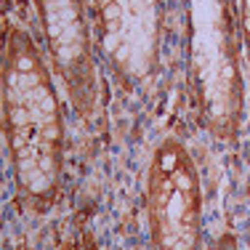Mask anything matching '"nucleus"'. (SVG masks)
Listing matches in <instances>:
<instances>
[{"label":"nucleus","instance_id":"1","mask_svg":"<svg viewBox=\"0 0 250 250\" xmlns=\"http://www.w3.org/2000/svg\"><path fill=\"white\" fill-rule=\"evenodd\" d=\"M0 101L16 202L40 216L56 205L62 192L64 115L43 53L16 24H5Z\"/></svg>","mask_w":250,"mask_h":250},{"label":"nucleus","instance_id":"2","mask_svg":"<svg viewBox=\"0 0 250 250\" xmlns=\"http://www.w3.org/2000/svg\"><path fill=\"white\" fill-rule=\"evenodd\" d=\"M189 69L202 128L231 141L245 115V85L226 0H189Z\"/></svg>","mask_w":250,"mask_h":250},{"label":"nucleus","instance_id":"3","mask_svg":"<svg viewBox=\"0 0 250 250\" xmlns=\"http://www.w3.org/2000/svg\"><path fill=\"white\" fill-rule=\"evenodd\" d=\"M144 202L152 250H202V178L184 141L163 139L152 149Z\"/></svg>","mask_w":250,"mask_h":250},{"label":"nucleus","instance_id":"4","mask_svg":"<svg viewBox=\"0 0 250 250\" xmlns=\"http://www.w3.org/2000/svg\"><path fill=\"white\" fill-rule=\"evenodd\" d=\"M48 43L51 67L77 115L91 123L99 112V75L83 0H35Z\"/></svg>","mask_w":250,"mask_h":250},{"label":"nucleus","instance_id":"5","mask_svg":"<svg viewBox=\"0 0 250 250\" xmlns=\"http://www.w3.org/2000/svg\"><path fill=\"white\" fill-rule=\"evenodd\" d=\"M101 45L125 85L141 83L157 56V0H93Z\"/></svg>","mask_w":250,"mask_h":250},{"label":"nucleus","instance_id":"6","mask_svg":"<svg viewBox=\"0 0 250 250\" xmlns=\"http://www.w3.org/2000/svg\"><path fill=\"white\" fill-rule=\"evenodd\" d=\"M64 250H101V245H99L96 237H93V231L80 229L69 237V242L64 245Z\"/></svg>","mask_w":250,"mask_h":250},{"label":"nucleus","instance_id":"7","mask_svg":"<svg viewBox=\"0 0 250 250\" xmlns=\"http://www.w3.org/2000/svg\"><path fill=\"white\" fill-rule=\"evenodd\" d=\"M240 27H242L245 56H248V64H250V0H240Z\"/></svg>","mask_w":250,"mask_h":250},{"label":"nucleus","instance_id":"8","mask_svg":"<svg viewBox=\"0 0 250 250\" xmlns=\"http://www.w3.org/2000/svg\"><path fill=\"white\" fill-rule=\"evenodd\" d=\"M213 250H240V242H237V237L231 234V231H224V234L216 240Z\"/></svg>","mask_w":250,"mask_h":250}]
</instances>
